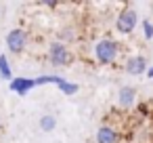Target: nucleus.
Returning a JSON list of instances; mask_svg holds the SVG:
<instances>
[{"instance_id":"nucleus-4","label":"nucleus","mask_w":153,"mask_h":143,"mask_svg":"<svg viewBox=\"0 0 153 143\" xmlns=\"http://www.w3.org/2000/svg\"><path fill=\"white\" fill-rule=\"evenodd\" d=\"M27 40H30V34L23 30V28H13L9 34H7V49L13 53V55H21L27 46Z\"/></svg>"},{"instance_id":"nucleus-14","label":"nucleus","mask_w":153,"mask_h":143,"mask_svg":"<svg viewBox=\"0 0 153 143\" xmlns=\"http://www.w3.org/2000/svg\"><path fill=\"white\" fill-rule=\"evenodd\" d=\"M67 40H76V34H74V30L71 28H65V30H61L59 32V42H67Z\"/></svg>"},{"instance_id":"nucleus-1","label":"nucleus","mask_w":153,"mask_h":143,"mask_svg":"<svg viewBox=\"0 0 153 143\" xmlns=\"http://www.w3.org/2000/svg\"><path fill=\"white\" fill-rule=\"evenodd\" d=\"M92 53H94L97 63H101V65H111V63H115L117 57H120V44H117L113 38H101V40L94 42Z\"/></svg>"},{"instance_id":"nucleus-2","label":"nucleus","mask_w":153,"mask_h":143,"mask_svg":"<svg viewBox=\"0 0 153 143\" xmlns=\"http://www.w3.org/2000/svg\"><path fill=\"white\" fill-rule=\"evenodd\" d=\"M138 25V13L132 9V7H124L117 17H115V30L122 34V36H128L134 32V28Z\"/></svg>"},{"instance_id":"nucleus-8","label":"nucleus","mask_w":153,"mask_h":143,"mask_svg":"<svg viewBox=\"0 0 153 143\" xmlns=\"http://www.w3.org/2000/svg\"><path fill=\"white\" fill-rule=\"evenodd\" d=\"M134 101H136V88H134V86H122L120 93H117V103H120V107L128 109V107L134 105Z\"/></svg>"},{"instance_id":"nucleus-7","label":"nucleus","mask_w":153,"mask_h":143,"mask_svg":"<svg viewBox=\"0 0 153 143\" xmlns=\"http://www.w3.org/2000/svg\"><path fill=\"white\" fill-rule=\"evenodd\" d=\"M97 143H120V133H117V128H113V126H109V124L99 126V130H97Z\"/></svg>"},{"instance_id":"nucleus-13","label":"nucleus","mask_w":153,"mask_h":143,"mask_svg":"<svg viewBox=\"0 0 153 143\" xmlns=\"http://www.w3.org/2000/svg\"><path fill=\"white\" fill-rule=\"evenodd\" d=\"M143 36H145V40H153V21H149V19H143Z\"/></svg>"},{"instance_id":"nucleus-11","label":"nucleus","mask_w":153,"mask_h":143,"mask_svg":"<svg viewBox=\"0 0 153 143\" xmlns=\"http://www.w3.org/2000/svg\"><path fill=\"white\" fill-rule=\"evenodd\" d=\"M40 128H42L44 133H53V130L57 128V118H55L53 114H44V116L40 118Z\"/></svg>"},{"instance_id":"nucleus-6","label":"nucleus","mask_w":153,"mask_h":143,"mask_svg":"<svg viewBox=\"0 0 153 143\" xmlns=\"http://www.w3.org/2000/svg\"><path fill=\"white\" fill-rule=\"evenodd\" d=\"M9 88L13 91V93H17V95H21V97H25L32 88H36V82H34V78H25V76H15L11 82H9Z\"/></svg>"},{"instance_id":"nucleus-12","label":"nucleus","mask_w":153,"mask_h":143,"mask_svg":"<svg viewBox=\"0 0 153 143\" xmlns=\"http://www.w3.org/2000/svg\"><path fill=\"white\" fill-rule=\"evenodd\" d=\"M57 88H59L63 95H67V97H71V95H76V93L80 91V86H78L76 82H69V80H63V82H61Z\"/></svg>"},{"instance_id":"nucleus-16","label":"nucleus","mask_w":153,"mask_h":143,"mask_svg":"<svg viewBox=\"0 0 153 143\" xmlns=\"http://www.w3.org/2000/svg\"><path fill=\"white\" fill-rule=\"evenodd\" d=\"M138 112H140V114H147V105H145V103H138Z\"/></svg>"},{"instance_id":"nucleus-5","label":"nucleus","mask_w":153,"mask_h":143,"mask_svg":"<svg viewBox=\"0 0 153 143\" xmlns=\"http://www.w3.org/2000/svg\"><path fill=\"white\" fill-rule=\"evenodd\" d=\"M147 70H149V63H147L145 55H132L124 63V72L128 76H143V74H147Z\"/></svg>"},{"instance_id":"nucleus-15","label":"nucleus","mask_w":153,"mask_h":143,"mask_svg":"<svg viewBox=\"0 0 153 143\" xmlns=\"http://www.w3.org/2000/svg\"><path fill=\"white\" fill-rule=\"evenodd\" d=\"M42 7H46V9H57V7H61V2H57V0H48V2H42Z\"/></svg>"},{"instance_id":"nucleus-3","label":"nucleus","mask_w":153,"mask_h":143,"mask_svg":"<svg viewBox=\"0 0 153 143\" xmlns=\"http://www.w3.org/2000/svg\"><path fill=\"white\" fill-rule=\"evenodd\" d=\"M48 61L55 65V67H67L74 63V53L67 49V44L63 42H53L48 46Z\"/></svg>"},{"instance_id":"nucleus-10","label":"nucleus","mask_w":153,"mask_h":143,"mask_svg":"<svg viewBox=\"0 0 153 143\" xmlns=\"http://www.w3.org/2000/svg\"><path fill=\"white\" fill-rule=\"evenodd\" d=\"M0 78L2 80H13V70H11V63H9V57L7 55H0Z\"/></svg>"},{"instance_id":"nucleus-9","label":"nucleus","mask_w":153,"mask_h":143,"mask_svg":"<svg viewBox=\"0 0 153 143\" xmlns=\"http://www.w3.org/2000/svg\"><path fill=\"white\" fill-rule=\"evenodd\" d=\"M63 80H65V78H61V76H55V74H42V76L34 78L36 86H44V84H55V86H59Z\"/></svg>"},{"instance_id":"nucleus-17","label":"nucleus","mask_w":153,"mask_h":143,"mask_svg":"<svg viewBox=\"0 0 153 143\" xmlns=\"http://www.w3.org/2000/svg\"><path fill=\"white\" fill-rule=\"evenodd\" d=\"M0 17H2V4H0Z\"/></svg>"}]
</instances>
